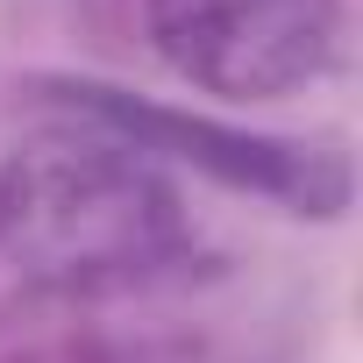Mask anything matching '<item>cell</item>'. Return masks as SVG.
<instances>
[{
  "label": "cell",
  "mask_w": 363,
  "mask_h": 363,
  "mask_svg": "<svg viewBox=\"0 0 363 363\" xmlns=\"http://www.w3.org/2000/svg\"><path fill=\"white\" fill-rule=\"evenodd\" d=\"M193 221L171 171L79 121L0 150V271L22 292L93 299L186 264Z\"/></svg>",
  "instance_id": "6da1fadb"
},
{
  "label": "cell",
  "mask_w": 363,
  "mask_h": 363,
  "mask_svg": "<svg viewBox=\"0 0 363 363\" xmlns=\"http://www.w3.org/2000/svg\"><path fill=\"white\" fill-rule=\"evenodd\" d=\"M29 93H43L50 107L121 135L128 150L143 157H171V164H193L207 171L214 186L228 193H250V200H271L299 221H342L349 200H356V164L335 135H271V128H242V121H221V114H200V107H171V100H150V93H128L114 79H36Z\"/></svg>",
  "instance_id": "7a4b0ae2"
},
{
  "label": "cell",
  "mask_w": 363,
  "mask_h": 363,
  "mask_svg": "<svg viewBox=\"0 0 363 363\" xmlns=\"http://www.w3.org/2000/svg\"><path fill=\"white\" fill-rule=\"evenodd\" d=\"M157 65L214 100L278 107L313 93L342 65V0H143Z\"/></svg>",
  "instance_id": "3957f363"
}]
</instances>
